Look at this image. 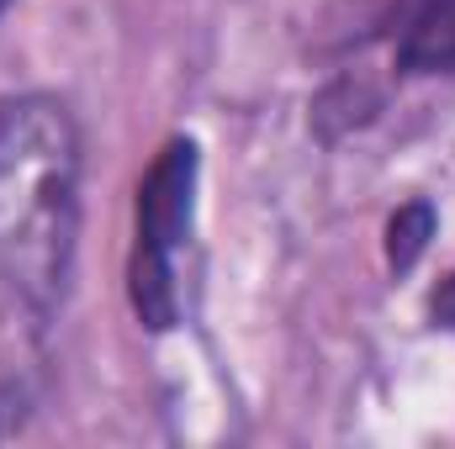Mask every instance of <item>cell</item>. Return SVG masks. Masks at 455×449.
<instances>
[{"label":"cell","instance_id":"cell-1","mask_svg":"<svg viewBox=\"0 0 455 449\" xmlns=\"http://www.w3.org/2000/svg\"><path fill=\"white\" fill-rule=\"evenodd\" d=\"M80 238V127L59 96L0 101V291L48 323Z\"/></svg>","mask_w":455,"mask_h":449},{"label":"cell","instance_id":"cell-2","mask_svg":"<svg viewBox=\"0 0 455 449\" xmlns=\"http://www.w3.org/2000/svg\"><path fill=\"white\" fill-rule=\"evenodd\" d=\"M196 180L202 154L191 138H170L148 175L138 180V217H132V259H127V302L148 334H170L180 323L175 291V254L191 243L196 223Z\"/></svg>","mask_w":455,"mask_h":449},{"label":"cell","instance_id":"cell-3","mask_svg":"<svg viewBox=\"0 0 455 449\" xmlns=\"http://www.w3.org/2000/svg\"><path fill=\"white\" fill-rule=\"evenodd\" d=\"M387 37L397 75H455V0H365L344 48Z\"/></svg>","mask_w":455,"mask_h":449},{"label":"cell","instance_id":"cell-4","mask_svg":"<svg viewBox=\"0 0 455 449\" xmlns=\"http://www.w3.org/2000/svg\"><path fill=\"white\" fill-rule=\"evenodd\" d=\"M376 112H381V91L365 75H334L313 96V132H318V143H339L344 132L365 127Z\"/></svg>","mask_w":455,"mask_h":449},{"label":"cell","instance_id":"cell-5","mask_svg":"<svg viewBox=\"0 0 455 449\" xmlns=\"http://www.w3.org/2000/svg\"><path fill=\"white\" fill-rule=\"evenodd\" d=\"M435 232H440V212H435V201H424V196L403 201V207L387 217V270H392V275H408V270L429 254Z\"/></svg>","mask_w":455,"mask_h":449},{"label":"cell","instance_id":"cell-6","mask_svg":"<svg viewBox=\"0 0 455 449\" xmlns=\"http://www.w3.org/2000/svg\"><path fill=\"white\" fill-rule=\"evenodd\" d=\"M21 407H27V391H21L16 381H5V386H0V418H11V423L21 429V418H27Z\"/></svg>","mask_w":455,"mask_h":449},{"label":"cell","instance_id":"cell-7","mask_svg":"<svg viewBox=\"0 0 455 449\" xmlns=\"http://www.w3.org/2000/svg\"><path fill=\"white\" fill-rule=\"evenodd\" d=\"M5 5H11V0H0V16H5Z\"/></svg>","mask_w":455,"mask_h":449}]
</instances>
